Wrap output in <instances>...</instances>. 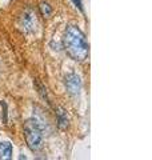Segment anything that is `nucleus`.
<instances>
[{
  "instance_id": "obj_1",
  "label": "nucleus",
  "mask_w": 152,
  "mask_h": 160,
  "mask_svg": "<svg viewBox=\"0 0 152 160\" xmlns=\"http://www.w3.org/2000/svg\"><path fill=\"white\" fill-rule=\"evenodd\" d=\"M63 46L65 52L71 59L76 62H84L89 53V44L85 39L84 33L76 26H68L65 28Z\"/></svg>"
},
{
  "instance_id": "obj_2",
  "label": "nucleus",
  "mask_w": 152,
  "mask_h": 160,
  "mask_svg": "<svg viewBox=\"0 0 152 160\" xmlns=\"http://www.w3.org/2000/svg\"><path fill=\"white\" fill-rule=\"evenodd\" d=\"M24 136L28 148L33 152L43 149V128L36 119H29L24 124Z\"/></svg>"
},
{
  "instance_id": "obj_3",
  "label": "nucleus",
  "mask_w": 152,
  "mask_h": 160,
  "mask_svg": "<svg viewBox=\"0 0 152 160\" xmlns=\"http://www.w3.org/2000/svg\"><path fill=\"white\" fill-rule=\"evenodd\" d=\"M18 26L24 33L36 32L38 26H39V20H38V15H36V12H35L33 8L27 7L24 9L23 13L19 16Z\"/></svg>"
},
{
  "instance_id": "obj_4",
  "label": "nucleus",
  "mask_w": 152,
  "mask_h": 160,
  "mask_svg": "<svg viewBox=\"0 0 152 160\" xmlns=\"http://www.w3.org/2000/svg\"><path fill=\"white\" fill-rule=\"evenodd\" d=\"M65 88L69 95L76 96L82 91V79L76 73H68L65 76Z\"/></svg>"
},
{
  "instance_id": "obj_5",
  "label": "nucleus",
  "mask_w": 152,
  "mask_h": 160,
  "mask_svg": "<svg viewBox=\"0 0 152 160\" xmlns=\"http://www.w3.org/2000/svg\"><path fill=\"white\" fill-rule=\"evenodd\" d=\"M12 158V144L9 142L0 143V160H9Z\"/></svg>"
},
{
  "instance_id": "obj_6",
  "label": "nucleus",
  "mask_w": 152,
  "mask_h": 160,
  "mask_svg": "<svg viewBox=\"0 0 152 160\" xmlns=\"http://www.w3.org/2000/svg\"><path fill=\"white\" fill-rule=\"evenodd\" d=\"M68 126H69V120L67 118V113L64 112V109L59 108L58 109V127H59V129L65 131V129L68 128Z\"/></svg>"
},
{
  "instance_id": "obj_7",
  "label": "nucleus",
  "mask_w": 152,
  "mask_h": 160,
  "mask_svg": "<svg viewBox=\"0 0 152 160\" xmlns=\"http://www.w3.org/2000/svg\"><path fill=\"white\" fill-rule=\"evenodd\" d=\"M40 11H42L44 18H49L51 15H52V8H51L49 4H47V3H42V4H40Z\"/></svg>"
},
{
  "instance_id": "obj_8",
  "label": "nucleus",
  "mask_w": 152,
  "mask_h": 160,
  "mask_svg": "<svg viewBox=\"0 0 152 160\" xmlns=\"http://www.w3.org/2000/svg\"><path fill=\"white\" fill-rule=\"evenodd\" d=\"M72 2H73L75 6L78 7V8L80 9V11L83 12V2H82V0H72Z\"/></svg>"
}]
</instances>
